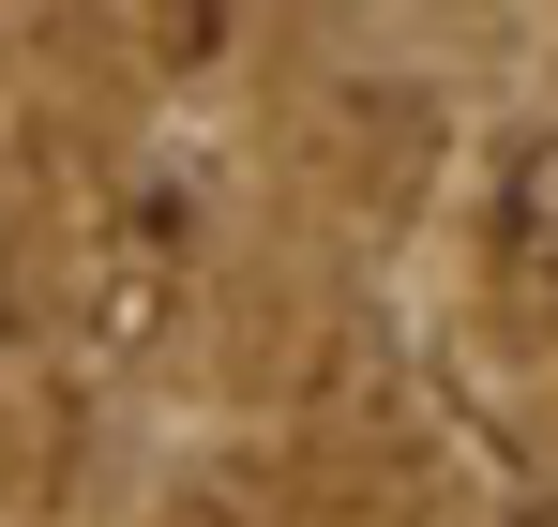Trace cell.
Segmentation results:
<instances>
[{"label": "cell", "mask_w": 558, "mask_h": 527, "mask_svg": "<svg viewBox=\"0 0 558 527\" xmlns=\"http://www.w3.org/2000/svg\"><path fill=\"white\" fill-rule=\"evenodd\" d=\"M498 242H513L529 271H558V136L513 151V181H498Z\"/></svg>", "instance_id": "1"}, {"label": "cell", "mask_w": 558, "mask_h": 527, "mask_svg": "<svg viewBox=\"0 0 558 527\" xmlns=\"http://www.w3.org/2000/svg\"><path fill=\"white\" fill-rule=\"evenodd\" d=\"M0 332H15V271H0Z\"/></svg>", "instance_id": "2"}, {"label": "cell", "mask_w": 558, "mask_h": 527, "mask_svg": "<svg viewBox=\"0 0 558 527\" xmlns=\"http://www.w3.org/2000/svg\"><path fill=\"white\" fill-rule=\"evenodd\" d=\"M529 527H544V513H529Z\"/></svg>", "instance_id": "3"}]
</instances>
